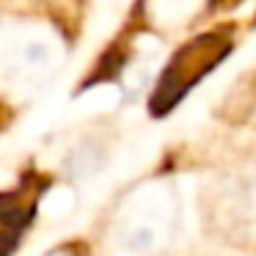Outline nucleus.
<instances>
[{
	"mask_svg": "<svg viewBox=\"0 0 256 256\" xmlns=\"http://www.w3.org/2000/svg\"><path fill=\"white\" fill-rule=\"evenodd\" d=\"M228 50H232V42L223 34L198 36L188 47H182L162 72L160 86L152 96V113H157V116L168 113L204 74H210L228 56Z\"/></svg>",
	"mask_w": 256,
	"mask_h": 256,
	"instance_id": "nucleus-1",
	"label": "nucleus"
},
{
	"mask_svg": "<svg viewBox=\"0 0 256 256\" xmlns=\"http://www.w3.org/2000/svg\"><path fill=\"white\" fill-rule=\"evenodd\" d=\"M36 196L28 190L0 193V256H12L20 245V237L34 223Z\"/></svg>",
	"mask_w": 256,
	"mask_h": 256,
	"instance_id": "nucleus-2",
	"label": "nucleus"
},
{
	"mask_svg": "<svg viewBox=\"0 0 256 256\" xmlns=\"http://www.w3.org/2000/svg\"><path fill=\"white\" fill-rule=\"evenodd\" d=\"M223 254H226V256H240V254H228V250H223Z\"/></svg>",
	"mask_w": 256,
	"mask_h": 256,
	"instance_id": "nucleus-3",
	"label": "nucleus"
}]
</instances>
